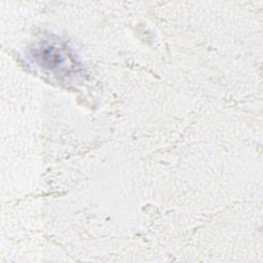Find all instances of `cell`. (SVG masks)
Masks as SVG:
<instances>
[{"mask_svg":"<svg viewBox=\"0 0 263 263\" xmlns=\"http://www.w3.org/2000/svg\"><path fill=\"white\" fill-rule=\"evenodd\" d=\"M36 63L51 72L68 73L74 70L75 61L69 49L51 41L39 43L32 51Z\"/></svg>","mask_w":263,"mask_h":263,"instance_id":"cell-1","label":"cell"}]
</instances>
